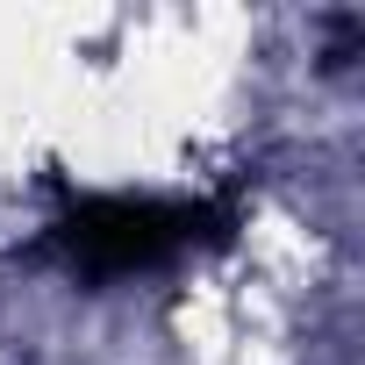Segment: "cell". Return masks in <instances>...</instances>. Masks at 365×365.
Returning a JSON list of instances; mask_svg holds the SVG:
<instances>
[{
  "label": "cell",
  "instance_id": "cell-1",
  "mask_svg": "<svg viewBox=\"0 0 365 365\" xmlns=\"http://www.w3.org/2000/svg\"><path fill=\"white\" fill-rule=\"evenodd\" d=\"M201 230V208L194 201H79L65 222H58V244L72 265L86 272H136V265H158L172 251H187Z\"/></svg>",
  "mask_w": 365,
  "mask_h": 365
}]
</instances>
